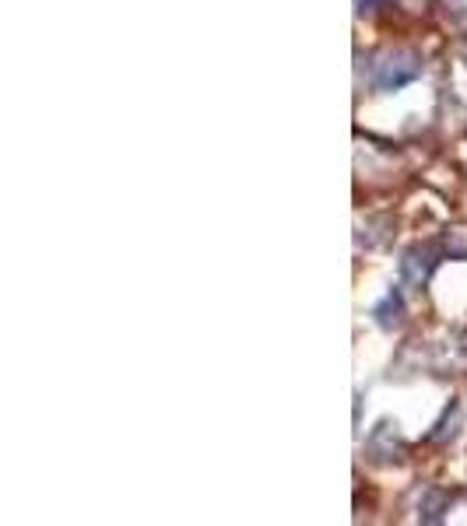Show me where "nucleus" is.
Masks as SVG:
<instances>
[{"mask_svg": "<svg viewBox=\"0 0 467 526\" xmlns=\"http://www.w3.org/2000/svg\"><path fill=\"white\" fill-rule=\"evenodd\" d=\"M383 0H355V15L359 18H373L376 11H380Z\"/></svg>", "mask_w": 467, "mask_h": 526, "instance_id": "1a4fd4ad", "label": "nucleus"}, {"mask_svg": "<svg viewBox=\"0 0 467 526\" xmlns=\"http://www.w3.org/2000/svg\"><path fill=\"white\" fill-rule=\"evenodd\" d=\"M394 4H397L401 11H408V15H425L432 0H394Z\"/></svg>", "mask_w": 467, "mask_h": 526, "instance_id": "6e6552de", "label": "nucleus"}, {"mask_svg": "<svg viewBox=\"0 0 467 526\" xmlns=\"http://www.w3.org/2000/svg\"><path fill=\"white\" fill-rule=\"evenodd\" d=\"M415 509L422 523H443V516L450 512V495L443 488H432V484H422L415 491Z\"/></svg>", "mask_w": 467, "mask_h": 526, "instance_id": "20e7f679", "label": "nucleus"}, {"mask_svg": "<svg viewBox=\"0 0 467 526\" xmlns=\"http://www.w3.org/2000/svg\"><path fill=\"white\" fill-rule=\"evenodd\" d=\"M457 428H460V407L450 404L443 411V418L436 421V432H432L429 439L432 442H446V439H453V435H457Z\"/></svg>", "mask_w": 467, "mask_h": 526, "instance_id": "0eeeda50", "label": "nucleus"}, {"mask_svg": "<svg viewBox=\"0 0 467 526\" xmlns=\"http://www.w3.org/2000/svg\"><path fill=\"white\" fill-rule=\"evenodd\" d=\"M373 320L380 330H397L404 323V299L401 292H387L380 302L373 306Z\"/></svg>", "mask_w": 467, "mask_h": 526, "instance_id": "39448f33", "label": "nucleus"}, {"mask_svg": "<svg viewBox=\"0 0 467 526\" xmlns=\"http://www.w3.org/2000/svg\"><path fill=\"white\" fill-rule=\"evenodd\" d=\"M401 285L404 288H415V292H422L425 285H429L432 271H436V249L425 246V242H415V246H408L401 253Z\"/></svg>", "mask_w": 467, "mask_h": 526, "instance_id": "f03ea898", "label": "nucleus"}, {"mask_svg": "<svg viewBox=\"0 0 467 526\" xmlns=\"http://www.w3.org/2000/svg\"><path fill=\"white\" fill-rule=\"evenodd\" d=\"M425 60L411 46H394V50H383L380 60L373 67V85L380 92H397V88L411 85L415 78H422Z\"/></svg>", "mask_w": 467, "mask_h": 526, "instance_id": "f257e3e1", "label": "nucleus"}, {"mask_svg": "<svg viewBox=\"0 0 467 526\" xmlns=\"http://www.w3.org/2000/svg\"><path fill=\"white\" fill-rule=\"evenodd\" d=\"M439 253L450 260H467V221L446 225V232L439 235Z\"/></svg>", "mask_w": 467, "mask_h": 526, "instance_id": "423d86ee", "label": "nucleus"}, {"mask_svg": "<svg viewBox=\"0 0 467 526\" xmlns=\"http://www.w3.org/2000/svg\"><path fill=\"white\" fill-rule=\"evenodd\" d=\"M366 453H369V460H376V463H401L404 456H408V442H404L401 428H397L394 421H380V425L369 432Z\"/></svg>", "mask_w": 467, "mask_h": 526, "instance_id": "7ed1b4c3", "label": "nucleus"}, {"mask_svg": "<svg viewBox=\"0 0 467 526\" xmlns=\"http://www.w3.org/2000/svg\"><path fill=\"white\" fill-rule=\"evenodd\" d=\"M460 57H464V64H467V36H464V43H460Z\"/></svg>", "mask_w": 467, "mask_h": 526, "instance_id": "9d476101", "label": "nucleus"}]
</instances>
